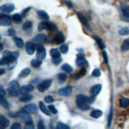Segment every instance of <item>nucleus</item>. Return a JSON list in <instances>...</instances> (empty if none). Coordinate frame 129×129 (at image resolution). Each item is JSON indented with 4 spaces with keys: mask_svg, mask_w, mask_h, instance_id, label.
<instances>
[{
    "mask_svg": "<svg viewBox=\"0 0 129 129\" xmlns=\"http://www.w3.org/2000/svg\"><path fill=\"white\" fill-rule=\"evenodd\" d=\"M20 55L18 51H11L5 50L2 54V58L1 60L0 64L1 66L9 64L17 60Z\"/></svg>",
    "mask_w": 129,
    "mask_h": 129,
    "instance_id": "f257e3e1",
    "label": "nucleus"
},
{
    "mask_svg": "<svg viewBox=\"0 0 129 129\" xmlns=\"http://www.w3.org/2000/svg\"><path fill=\"white\" fill-rule=\"evenodd\" d=\"M9 93L12 96H16L19 94L20 91V86L17 81L13 80L10 82L7 88Z\"/></svg>",
    "mask_w": 129,
    "mask_h": 129,
    "instance_id": "f03ea898",
    "label": "nucleus"
},
{
    "mask_svg": "<svg viewBox=\"0 0 129 129\" xmlns=\"http://www.w3.org/2000/svg\"><path fill=\"white\" fill-rule=\"evenodd\" d=\"M120 9L121 12V20L126 22H129V6L125 2H121L120 4Z\"/></svg>",
    "mask_w": 129,
    "mask_h": 129,
    "instance_id": "7ed1b4c3",
    "label": "nucleus"
},
{
    "mask_svg": "<svg viewBox=\"0 0 129 129\" xmlns=\"http://www.w3.org/2000/svg\"><path fill=\"white\" fill-rule=\"evenodd\" d=\"M16 116L20 119L22 121L25 123L26 124L32 123V119L31 115L29 114V113L26 111L22 109L20 111H19L16 113Z\"/></svg>",
    "mask_w": 129,
    "mask_h": 129,
    "instance_id": "20e7f679",
    "label": "nucleus"
},
{
    "mask_svg": "<svg viewBox=\"0 0 129 129\" xmlns=\"http://www.w3.org/2000/svg\"><path fill=\"white\" fill-rule=\"evenodd\" d=\"M38 30L39 31H42L44 30L54 31L57 30V27L54 24L51 22L43 21L38 24Z\"/></svg>",
    "mask_w": 129,
    "mask_h": 129,
    "instance_id": "39448f33",
    "label": "nucleus"
},
{
    "mask_svg": "<svg viewBox=\"0 0 129 129\" xmlns=\"http://www.w3.org/2000/svg\"><path fill=\"white\" fill-rule=\"evenodd\" d=\"M52 83V80L50 79L45 80L39 84L37 86L38 90L41 92H44L47 90L50 86Z\"/></svg>",
    "mask_w": 129,
    "mask_h": 129,
    "instance_id": "423d86ee",
    "label": "nucleus"
},
{
    "mask_svg": "<svg viewBox=\"0 0 129 129\" xmlns=\"http://www.w3.org/2000/svg\"><path fill=\"white\" fill-rule=\"evenodd\" d=\"M12 21V17L10 16L1 14L0 15V24L3 26H8L10 25Z\"/></svg>",
    "mask_w": 129,
    "mask_h": 129,
    "instance_id": "0eeeda50",
    "label": "nucleus"
},
{
    "mask_svg": "<svg viewBox=\"0 0 129 129\" xmlns=\"http://www.w3.org/2000/svg\"><path fill=\"white\" fill-rule=\"evenodd\" d=\"M76 97L78 100L83 101L87 103H92L94 102L95 100V96H91L89 97L83 94H78L77 95Z\"/></svg>",
    "mask_w": 129,
    "mask_h": 129,
    "instance_id": "6e6552de",
    "label": "nucleus"
},
{
    "mask_svg": "<svg viewBox=\"0 0 129 129\" xmlns=\"http://www.w3.org/2000/svg\"><path fill=\"white\" fill-rule=\"evenodd\" d=\"M46 50L45 48L42 45H39L37 46L36 56L39 59H43L46 56Z\"/></svg>",
    "mask_w": 129,
    "mask_h": 129,
    "instance_id": "1a4fd4ad",
    "label": "nucleus"
},
{
    "mask_svg": "<svg viewBox=\"0 0 129 129\" xmlns=\"http://www.w3.org/2000/svg\"><path fill=\"white\" fill-rule=\"evenodd\" d=\"M15 9V6L13 4L9 3L2 5L0 7V10L1 12L5 13H10L14 11Z\"/></svg>",
    "mask_w": 129,
    "mask_h": 129,
    "instance_id": "9d476101",
    "label": "nucleus"
},
{
    "mask_svg": "<svg viewBox=\"0 0 129 129\" xmlns=\"http://www.w3.org/2000/svg\"><path fill=\"white\" fill-rule=\"evenodd\" d=\"M72 88L70 86H68L59 89L58 90V94L61 96H69L71 94Z\"/></svg>",
    "mask_w": 129,
    "mask_h": 129,
    "instance_id": "9b49d317",
    "label": "nucleus"
},
{
    "mask_svg": "<svg viewBox=\"0 0 129 129\" xmlns=\"http://www.w3.org/2000/svg\"><path fill=\"white\" fill-rule=\"evenodd\" d=\"M77 14V16H78V17L79 19L81 22V23L87 28H88V29L91 30V26H90L89 23L88 22L87 19H86V18L84 16V15L81 12H78Z\"/></svg>",
    "mask_w": 129,
    "mask_h": 129,
    "instance_id": "f8f14e48",
    "label": "nucleus"
},
{
    "mask_svg": "<svg viewBox=\"0 0 129 129\" xmlns=\"http://www.w3.org/2000/svg\"><path fill=\"white\" fill-rule=\"evenodd\" d=\"M64 41H65L64 36L63 34L61 32H58L53 38V42L57 45L62 43L63 42H64Z\"/></svg>",
    "mask_w": 129,
    "mask_h": 129,
    "instance_id": "ddd939ff",
    "label": "nucleus"
},
{
    "mask_svg": "<svg viewBox=\"0 0 129 129\" xmlns=\"http://www.w3.org/2000/svg\"><path fill=\"white\" fill-rule=\"evenodd\" d=\"M23 109L29 112V113H35L37 112L38 108L37 106L34 104H30L25 106Z\"/></svg>",
    "mask_w": 129,
    "mask_h": 129,
    "instance_id": "4468645a",
    "label": "nucleus"
},
{
    "mask_svg": "<svg viewBox=\"0 0 129 129\" xmlns=\"http://www.w3.org/2000/svg\"><path fill=\"white\" fill-rule=\"evenodd\" d=\"M25 49L28 54L32 55L35 52V46L32 42H27L25 44Z\"/></svg>",
    "mask_w": 129,
    "mask_h": 129,
    "instance_id": "2eb2a0df",
    "label": "nucleus"
},
{
    "mask_svg": "<svg viewBox=\"0 0 129 129\" xmlns=\"http://www.w3.org/2000/svg\"><path fill=\"white\" fill-rule=\"evenodd\" d=\"M87 103L80 100L77 99L76 100V104L78 107L83 111H87L90 109V106Z\"/></svg>",
    "mask_w": 129,
    "mask_h": 129,
    "instance_id": "dca6fc26",
    "label": "nucleus"
},
{
    "mask_svg": "<svg viewBox=\"0 0 129 129\" xmlns=\"http://www.w3.org/2000/svg\"><path fill=\"white\" fill-rule=\"evenodd\" d=\"M34 90V87L31 85L23 86L20 89V93L23 95L28 94Z\"/></svg>",
    "mask_w": 129,
    "mask_h": 129,
    "instance_id": "f3484780",
    "label": "nucleus"
},
{
    "mask_svg": "<svg viewBox=\"0 0 129 129\" xmlns=\"http://www.w3.org/2000/svg\"><path fill=\"white\" fill-rule=\"evenodd\" d=\"M101 88H102V85L100 84H96L94 86H93L91 88V90L90 91L91 96H95L97 95H98L100 92V91L101 90Z\"/></svg>",
    "mask_w": 129,
    "mask_h": 129,
    "instance_id": "a211bd4d",
    "label": "nucleus"
},
{
    "mask_svg": "<svg viewBox=\"0 0 129 129\" xmlns=\"http://www.w3.org/2000/svg\"><path fill=\"white\" fill-rule=\"evenodd\" d=\"M77 64L79 67H85L86 68L88 67L89 63L86 59H85V57H77L76 59Z\"/></svg>",
    "mask_w": 129,
    "mask_h": 129,
    "instance_id": "6ab92c4d",
    "label": "nucleus"
},
{
    "mask_svg": "<svg viewBox=\"0 0 129 129\" xmlns=\"http://www.w3.org/2000/svg\"><path fill=\"white\" fill-rule=\"evenodd\" d=\"M46 39V36L43 33H40L32 38L33 42L38 44L40 42L44 41Z\"/></svg>",
    "mask_w": 129,
    "mask_h": 129,
    "instance_id": "aec40b11",
    "label": "nucleus"
},
{
    "mask_svg": "<svg viewBox=\"0 0 129 129\" xmlns=\"http://www.w3.org/2000/svg\"><path fill=\"white\" fill-rule=\"evenodd\" d=\"M37 15L38 18L41 19L44 21H47L49 20V17L48 14L44 11L43 10H40L37 12Z\"/></svg>",
    "mask_w": 129,
    "mask_h": 129,
    "instance_id": "412c9836",
    "label": "nucleus"
},
{
    "mask_svg": "<svg viewBox=\"0 0 129 129\" xmlns=\"http://www.w3.org/2000/svg\"><path fill=\"white\" fill-rule=\"evenodd\" d=\"M10 123V120L5 116L1 115L0 116V126L1 127H6L9 125Z\"/></svg>",
    "mask_w": 129,
    "mask_h": 129,
    "instance_id": "4be33fe9",
    "label": "nucleus"
},
{
    "mask_svg": "<svg viewBox=\"0 0 129 129\" xmlns=\"http://www.w3.org/2000/svg\"><path fill=\"white\" fill-rule=\"evenodd\" d=\"M50 54L52 58L60 57V52L57 48H52L50 50Z\"/></svg>",
    "mask_w": 129,
    "mask_h": 129,
    "instance_id": "5701e85b",
    "label": "nucleus"
},
{
    "mask_svg": "<svg viewBox=\"0 0 129 129\" xmlns=\"http://www.w3.org/2000/svg\"><path fill=\"white\" fill-rule=\"evenodd\" d=\"M86 72H87V71H86V68L82 67V69L79 71V72L77 74L74 75V76H73V78L76 80L79 79L80 78L82 77L83 76L85 75L86 74Z\"/></svg>",
    "mask_w": 129,
    "mask_h": 129,
    "instance_id": "b1692460",
    "label": "nucleus"
},
{
    "mask_svg": "<svg viewBox=\"0 0 129 129\" xmlns=\"http://www.w3.org/2000/svg\"><path fill=\"white\" fill-rule=\"evenodd\" d=\"M12 21L16 23V24H19L22 22L23 18H22V15H21L19 13H16L13 15L12 17Z\"/></svg>",
    "mask_w": 129,
    "mask_h": 129,
    "instance_id": "393cba45",
    "label": "nucleus"
},
{
    "mask_svg": "<svg viewBox=\"0 0 129 129\" xmlns=\"http://www.w3.org/2000/svg\"><path fill=\"white\" fill-rule=\"evenodd\" d=\"M93 37H94V39L95 40V41H96V43H97L98 46H99V47L100 49H103V48H105V43H104V41H103V40H102L101 38L98 37L97 36H94Z\"/></svg>",
    "mask_w": 129,
    "mask_h": 129,
    "instance_id": "a878e982",
    "label": "nucleus"
},
{
    "mask_svg": "<svg viewBox=\"0 0 129 129\" xmlns=\"http://www.w3.org/2000/svg\"><path fill=\"white\" fill-rule=\"evenodd\" d=\"M39 108L40 109V110L46 115H50V111L48 109H47L46 108V107L45 106V104H44V103L42 101H40L39 103Z\"/></svg>",
    "mask_w": 129,
    "mask_h": 129,
    "instance_id": "bb28decb",
    "label": "nucleus"
},
{
    "mask_svg": "<svg viewBox=\"0 0 129 129\" xmlns=\"http://www.w3.org/2000/svg\"><path fill=\"white\" fill-rule=\"evenodd\" d=\"M102 115V111L99 109H95L91 111L90 116L95 118H98Z\"/></svg>",
    "mask_w": 129,
    "mask_h": 129,
    "instance_id": "cd10ccee",
    "label": "nucleus"
},
{
    "mask_svg": "<svg viewBox=\"0 0 129 129\" xmlns=\"http://www.w3.org/2000/svg\"><path fill=\"white\" fill-rule=\"evenodd\" d=\"M31 73V71L30 70V69L29 68H25L24 69H23L19 73V76L20 78H26L27 77H28L29 74Z\"/></svg>",
    "mask_w": 129,
    "mask_h": 129,
    "instance_id": "c85d7f7f",
    "label": "nucleus"
},
{
    "mask_svg": "<svg viewBox=\"0 0 129 129\" xmlns=\"http://www.w3.org/2000/svg\"><path fill=\"white\" fill-rule=\"evenodd\" d=\"M14 40L15 42V44L16 46L19 48H22L23 47L24 45V42L23 41V39L20 37H18L17 36H14Z\"/></svg>",
    "mask_w": 129,
    "mask_h": 129,
    "instance_id": "c756f323",
    "label": "nucleus"
},
{
    "mask_svg": "<svg viewBox=\"0 0 129 129\" xmlns=\"http://www.w3.org/2000/svg\"><path fill=\"white\" fill-rule=\"evenodd\" d=\"M32 98H33V96L28 94L24 95L23 96L20 97L19 98V101L22 102H27L32 100Z\"/></svg>",
    "mask_w": 129,
    "mask_h": 129,
    "instance_id": "7c9ffc66",
    "label": "nucleus"
},
{
    "mask_svg": "<svg viewBox=\"0 0 129 129\" xmlns=\"http://www.w3.org/2000/svg\"><path fill=\"white\" fill-rule=\"evenodd\" d=\"M33 26V23L31 21H27L22 26V29L24 31H27L30 30Z\"/></svg>",
    "mask_w": 129,
    "mask_h": 129,
    "instance_id": "2f4dec72",
    "label": "nucleus"
},
{
    "mask_svg": "<svg viewBox=\"0 0 129 129\" xmlns=\"http://www.w3.org/2000/svg\"><path fill=\"white\" fill-rule=\"evenodd\" d=\"M119 105L122 108H126L129 105V99L127 98H123L119 101Z\"/></svg>",
    "mask_w": 129,
    "mask_h": 129,
    "instance_id": "473e14b6",
    "label": "nucleus"
},
{
    "mask_svg": "<svg viewBox=\"0 0 129 129\" xmlns=\"http://www.w3.org/2000/svg\"><path fill=\"white\" fill-rule=\"evenodd\" d=\"M61 69L65 72L68 73H71L73 70V68L68 63H64L63 64H62L61 67Z\"/></svg>",
    "mask_w": 129,
    "mask_h": 129,
    "instance_id": "72a5a7b5",
    "label": "nucleus"
},
{
    "mask_svg": "<svg viewBox=\"0 0 129 129\" xmlns=\"http://www.w3.org/2000/svg\"><path fill=\"white\" fill-rule=\"evenodd\" d=\"M121 50L123 51H126L129 49V39H125L121 46Z\"/></svg>",
    "mask_w": 129,
    "mask_h": 129,
    "instance_id": "f704fd0d",
    "label": "nucleus"
},
{
    "mask_svg": "<svg viewBox=\"0 0 129 129\" xmlns=\"http://www.w3.org/2000/svg\"><path fill=\"white\" fill-rule=\"evenodd\" d=\"M42 61L39 59H33L31 61V66L34 68H38L41 66Z\"/></svg>",
    "mask_w": 129,
    "mask_h": 129,
    "instance_id": "c9c22d12",
    "label": "nucleus"
},
{
    "mask_svg": "<svg viewBox=\"0 0 129 129\" xmlns=\"http://www.w3.org/2000/svg\"><path fill=\"white\" fill-rule=\"evenodd\" d=\"M57 78L60 83L64 82L67 79V75L63 73H59L57 74Z\"/></svg>",
    "mask_w": 129,
    "mask_h": 129,
    "instance_id": "e433bc0d",
    "label": "nucleus"
},
{
    "mask_svg": "<svg viewBox=\"0 0 129 129\" xmlns=\"http://www.w3.org/2000/svg\"><path fill=\"white\" fill-rule=\"evenodd\" d=\"M1 104L3 107L7 109H8L10 107L9 102L4 97H1Z\"/></svg>",
    "mask_w": 129,
    "mask_h": 129,
    "instance_id": "4c0bfd02",
    "label": "nucleus"
},
{
    "mask_svg": "<svg viewBox=\"0 0 129 129\" xmlns=\"http://www.w3.org/2000/svg\"><path fill=\"white\" fill-rule=\"evenodd\" d=\"M118 33L119 35L123 36V35H126L129 34V29L127 27H123L120 29L118 31Z\"/></svg>",
    "mask_w": 129,
    "mask_h": 129,
    "instance_id": "58836bf2",
    "label": "nucleus"
},
{
    "mask_svg": "<svg viewBox=\"0 0 129 129\" xmlns=\"http://www.w3.org/2000/svg\"><path fill=\"white\" fill-rule=\"evenodd\" d=\"M56 127L57 129H69V128H70V127L68 125L64 124L61 122H58L57 123Z\"/></svg>",
    "mask_w": 129,
    "mask_h": 129,
    "instance_id": "ea45409f",
    "label": "nucleus"
},
{
    "mask_svg": "<svg viewBox=\"0 0 129 129\" xmlns=\"http://www.w3.org/2000/svg\"><path fill=\"white\" fill-rule=\"evenodd\" d=\"M15 34H16L15 30L13 28H12L8 29L5 32V35L6 36H15Z\"/></svg>",
    "mask_w": 129,
    "mask_h": 129,
    "instance_id": "a19ab883",
    "label": "nucleus"
},
{
    "mask_svg": "<svg viewBox=\"0 0 129 129\" xmlns=\"http://www.w3.org/2000/svg\"><path fill=\"white\" fill-rule=\"evenodd\" d=\"M69 50V46L66 44L61 45L60 47V51L63 53H67Z\"/></svg>",
    "mask_w": 129,
    "mask_h": 129,
    "instance_id": "79ce46f5",
    "label": "nucleus"
},
{
    "mask_svg": "<svg viewBox=\"0 0 129 129\" xmlns=\"http://www.w3.org/2000/svg\"><path fill=\"white\" fill-rule=\"evenodd\" d=\"M92 76L94 77H99L101 75V72L100 70L97 69L95 68L94 69V70L92 72Z\"/></svg>",
    "mask_w": 129,
    "mask_h": 129,
    "instance_id": "37998d69",
    "label": "nucleus"
},
{
    "mask_svg": "<svg viewBox=\"0 0 129 129\" xmlns=\"http://www.w3.org/2000/svg\"><path fill=\"white\" fill-rule=\"evenodd\" d=\"M47 107H48V109H49V110L51 113H52L53 114H56V113H57L58 111H57V110L56 109V108L55 107V106L53 105H52V104L49 105Z\"/></svg>",
    "mask_w": 129,
    "mask_h": 129,
    "instance_id": "c03bdc74",
    "label": "nucleus"
},
{
    "mask_svg": "<svg viewBox=\"0 0 129 129\" xmlns=\"http://www.w3.org/2000/svg\"><path fill=\"white\" fill-rule=\"evenodd\" d=\"M45 102L47 103H50L54 101L53 98L51 95H47L45 97L44 99Z\"/></svg>",
    "mask_w": 129,
    "mask_h": 129,
    "instance_id": "a18cd8bd",
    "label": "nucleus"
},
{
    "mask_svg": "<svg viewBox=\"0 0 129 129\" xmlns=\"http://www.w3.org/2000/svg\"><path fill=\"white\" fill-rule=\"evenodd\" d=\"M11 129H21V125L20 123L18 122H15L12 124L11 127Z\"/></svg>",
    "mask_w": 129,
    "mask_h": 129,
    "instance_id": "49530a36",
    "label": "nucleus"
},
{
    "mask_svg": "<svg viewBox=\"0 0 129 129\" xmlns=\"http://www.w3.org/2000/svg\"><path fill=\"white\" fill-rule=\"evenodd\" d=\"M37 128L38 129H44L45 126L44 124V122L42 120H40L37 124Z\"/></svg>",
    "mask_w": 129,
    "mask_h": 129,
    "instance_id": "de8ad7c7",
    "label": "nucleus"
},
{
    "mask_svg": "<svg viewBox=\"0 0 129 129\" xmlns=\"http://www.w3.org/2000/svg\"><path fill=\"white\" fill-rule=\"evenodd\" d=\"M102 56H103V58L104 62L106 63H107L108 61V56H107V53L105 51H104L102 52Z\"/></svg>",
    "mask_w": 129,
    "mask_h": 129,
    "instance_id": "09e8293b",
    "label": "nucleus"
},
{
    "mask_svg": "<svg viewBox=\"0 0 129 129\" xmlns=\"http://www.w3.org/2000/svg\"><path fill=\"white\" fill-rule=\"evenodd\" d=\"M61 57H59V58H52V61L53 62V63L56 65L58 64L59 63H60L61 61Z\"/></svg>",
    "mask_w": 129,
    "mask_h": 129,
    "instance_id": "8fccbe9b",
    "label": "nucleus"
},
{
    "mask_svg": "<svg viewBox=\"0 0 129 129\" xmlns=\"http://www.w3.org/2000/svg\"><path fill=\"white\" fill-rule=\"evenodd\" d=\"M31 9L30 7H28V8H26L25 9H24L22 12V15L23 17H26V16L27 15V14H28V12L29 11V10Z\"/></svg>",
    "mask_w": 129,
    "mask_h": 129,
    "instance_id": "3c124183",
    "label": "nucleus"
},
{
    "mask_svg": "<svg viewBox=\"0 0 129 129\" xmlns=\"http://www.w3.org/2000/svg\"><path fill=\"white\" fill-rule=\"evenodd\" d=\"M26 129H33L34 128V125L33 124V123H28L26 124L25 126L24 127Z\"/></svg>",
    "mask_w": 129,
    "mask_h": 129,
    "instance_id": "603ef678",
    "label": "nucleus"
},
{
    "mask_svg": "<svg viewBox=\"0 0 129 129\" xmlns=\"http://www.w3.org/2000/svg\"><path fill=\"white\" fill-rule=\"evenodd\" d=\"M64 3H66V4L67 5V6L70 8H72L73 7V4L72 3V2L71 1H70L69 0H64Z\"/></svg>",
    "mask_w": 129,
    "mask_h": 129,
    "instance_id": "864d4df0",
    "label": "nucleus"
},
{
    "mask_svg": "<svg viewBox=\"0 0 129 129\" xmlns=\"http://www.w3.org/2000/svg\"><path fill=\"white\" fill-rule=\"evenodd\" d=\"M5 95V91L4 89L3 88L2 85H1L0 87V96L1 97H4Z\"/></svg>",
    "mask_w": 129,
    "mask_h": 129,
    "instance_id": "5fc2aeb1",
    "label": "nucleus"
},
{
    "mask_svg": "<svg viewBox=\"0 0 129 129\" xmlns=\"http://www.w3.org/2000/svg\"><path fill=\"white\" fill-rule=\"evenodd\" d=\"M111 117H112V111H111V112H110V114H109V115L108 122V126H110V122H111Z\"/></svg>",
    "mask_w": 129,
    "mask_h": 129,
    "instance_id": "6e6d98bb",
    "label": "nucleus"
},
{
    "mask_svg": "<svg viewBox=\"0 0 129 129\" xmlns=\"http://www.w3.org/2000/svg\"><path fill=\"white\" fill-rule=\"evenodd\" d=\"M5 72V70L3 68H1V70H0V75L2 76L3 74H4Z\"/></svg>",
    "mask_w": 129,
    "mask_h": 129,
    "instance_id": "4d7b16f0",
    "label": "nucleus"
},
{
    "mask_svg": "<svg viewBox=\"0 0 129 129\" xmlns=\"http://www.w3.org/2000/svg\"><path fill=\"white\" fill-rule=\"evenodd\" d=\"M3 48V45L2 44H1V50H2Z\"/></svg>",
    "mask_w": 129,
    "mask_h": 129,
    "instance_id": "13d9d810",
    "label": "nucleus"
}]
</instances>
